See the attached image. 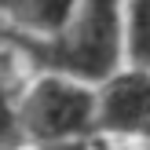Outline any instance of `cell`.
Instances as JSON below:
<instances>
[{
	"mask_svg": "<svg viewBox=\"0 0 150 150\" xmlns=\"http://www.w3.org/2000/svg\"><path fill=\"white\" fill-rule=\"evenodd\" d=\"M95 136L150 143V73L121 66L95 88Z\"/></svg>",
	"mask_w": 150,
	"mask_h": 150,
	"instance_id": "cell-3",
	"label": "cell"
},
{
	"mask_svg": "<svg viewBox=\"0 0 150 150\" xmlns=\"http://www.w3.org/2000/svg\"><path fill=\"white\" fill-rule=\"evenodd\" d=\"M146 150H150V146H146Z\"/></svg>",
	"mask_w": 150,
	"mask_h": 150,
	"instance_id": "cell-8",
	"label": "cell"
},
{
	"mask_svg": "<svg viewBox=\"0 0 150 150\" xmlns=\"http://www.w3.org/2000/svg\"><path fill=\"white\" fill-rule=\"evenodd\" d=\"M15 117L22 146L95 136V88H84L55 73H37L22 88Z\"/></svg>",
	"mask_w": 150,
	"mask_h": 150,
	"instance_id": "cell-2",
	"label": "cell"
},
{
	"mask_svg": "<svg viewBox=\"0 0 150 150\" xmlns=\"http://www.w3.org/2000/svg\"><path fill=\"white\" fill-rule=\"evenodd\" d=\"M0 44L26 59L33 73H55L84 88H99L125 66L121 0H77L70 22L55 37L48 40L0 37Z\"/></svg>",
	"mask_w": 150,
	"mask_h": 150,
	"instance_id": "cell-1",
	"label": "cell"
},
{
	"mask_svg": "<svg viewBox=\"0 0 150 150\" xmlns=\"http://www.w3.org/2000/svg\"><path fill=\"white\" fill-rule=\"evenodd\" d=\"M77 0H0V37L48 40L70 22Z\"/></svg>",
	"mask_w": 150,
	"mask_h": 150,
	"instance_id": "cell-4",
	"label": "cell"
},
{
	"mask_svg": "<svg viewBox=\"0 0 150 150\" xmlns=\"http://www.w3.org/2000/svg\"><path fill=\"white\" fill-rule=\"evenodd\" d=\"M15 51L7 44H0V150H18L22 146V132H18V117H15V106H18V70H15Z\"/></svg>",
	"mask_w": 150,
	"mask_h": 150,
	"instance_id": "cell-6",
	"label": "cell"
},
{
	"mask_svg": "<svg viewBox=\"0 0 150 150\" xmlns=\"http://www.w3.org/2000/svg\"><path fill=\"white\" fill-rule=\"evenodd\" d=\"M125 66L150 73V0H121Z\"/></svg>",
	"mask_w": 150,
	"mask_h": 150,
	"instance_id": "cell-5",
	"label": "cell"
},
{
	"mask_svg": "<svg viewBox=\"0 0 150 150\" xmlns=\"http://www.w3.org/2000/svg\"><path fill=\"white\" fill-rule=\"evenodd\" d=\"M26 150H106V139H99V136H84V139H62V143H40V146H26Z\"/></svg>",
	"mask_w": 150,
	"mask_h": 150,
	"instance_id": "cell-7",
	"label": "cell"
}]
</instances>
